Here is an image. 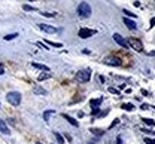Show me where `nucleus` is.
Masks as SVG:
<instances>
[{"label": "nucleus", "instance_id": "f257e3e1", "mask_svg": "<svg viewBox=\"0 0 155 144\" xmlns=\"http://www.w3.org/2000/svg\"><path fill=\"white\" fill-rule=\"evenodd\" d=\"M76 12H78V16H79V18H88V16H91L92 9L87 2H81L76 7Z\"/></svg>", "mask_w": 155, "mask_h": 144}, {"label": "nucleus", "instance_id": "f03ea898", "mask_svg": "<svg viewBox=\"0 0 155 144\" xmlns=\"http://www.w3.org/2000/svg\"><path fill=\"white\" fill-rule=\"evenodd\" d=\"M21 94L18 91H11V92H7L6 94V101L9 104H12V106H20L21 104Z\"/></svg>", "mask_w": 155, "mask_h": 144}, {"label": "nucleus", "instance_id": "7ed1b4c3", "mask_svg": "<svg viewBox=\"0 0 155 144\" xmlns=\"http://www.w3.org/2000/svg\"><path fill=\"white\" fill-rule=\"evenodd\" d=\"M90 79H91V70L90 69H84V70H79L76 73V80L78 82L85 83V82H88Z\"/></svg>", "mask_w": 155, "mask_h": 144}, {"label": "nucleus", "instance_id": "20e7f679", "mask_svg": "<svg viewBox=\"0 0 155 144\" xmlns=\"http://www.w3.org/2000/svg\"><path fill=\"white\" fill-rule=\"evenodd\" d=\"M112 37H114V40H115V42H116V43H118L119 46H121V48H124V49H130V45H128L127 39H124L121 34H119V33H115V34L112 36Z\"/></svg>", "mask_w": 155, "mask_h": 144}, {"label": "nucleus", "instance_id": "39448f33", "mask_svg": "<svg viewBox=\"0 0 155 144\" xmlns=\"http://www.w3.org/2000/svg\"><path fill=\"white\" fill-rule=\"evenodd\" d=\"M127 42H128V45H130V48L134 49V50H137V52H142V50H143V45H142L140 40L131 37V39H128Z\"/></svg>", "mask_w": 155, "mask_h": 144}, {"label": "nucleus", "instance_id": "423d86ee", "mask_svg": "<svg viewBox=\"0 0 155 144\" xmlns=\"http://www.w3.org/2000/svg\"><path fill=\"white\" fill-rule=\"evenodd\" d=\"M94 34H96V30H91V28H81L79 33H78V36L81 39H90Z\"/></svg>", "mask_w": 155, "mask_h": 144}, {"label": "nucleus", "instance_id": "0eeeda50", "mask_svg": "<svg viewBox=\"0 0 155 144\" xmlns=\"http://www.w3.org/2000/svg\"><path fill=\"white\" fill-rule=\"evenodd\" d=\"M39 25V28L44 31V33H48V34H52V33H57L58 28L52 27V25H49V24H37Z\"/></svg>", "mask_w": 155, "mask_h": 144}, {"label": "nucleus", "instance_id": "6e6552de", "mask_svg": "<svg viewBox=\"0 0 155 144\" xmlns=\"http://www.w3.org/2000/svg\"><path fill=\"white\" fill-rule=\"evenodd\" d=\"M0 132L5 134V135H9V134H11V131H9V128H7L6 122L2 120V119H0Z\"/></svg>", "mask_w": 155, "mask_h": 144}, {"label": "nucleus", "instance_id": "1a4fd4ad", "mask_svg": "<svg viewBox=\"0 0 155 144\" xmlns=\"http://www.w3.org/2000/svg\"><path fill=\"white\" fill-rule=\"evenodd\" d=\"M63 117H64V119L69 122V123H70L72 126H75V128H78V126H79V122H78L76 119H73V117L72 116H67V114H63Z\"/></svg>", "mask_w": 155, "mask_h": 144}, {"label": "nucleus", "instance_id": "9d476101", "mask_svg": "<svg viewBox=\"0 0 155 144\" xmlns=\"http://www.w3.org/2000/svg\"><path fill=\"white\" fill-rule=\"evenodd\" d=\"M124 24H125V25H127V27L130 28V30H136V28H137V25L134 24V21H131L130 18H127V16L124 18Z\"/></svg>", "mask_w": 155, "mask_h": 144}, {"label": "nucleus", "instance_id": "9b49d317", "mask_svg": "<svg viewBox=\"0 0 155 144\" xmlns=\"http://www.w3.org/2000/svg\"><path fill=\"white\" fill-rule=\"evenodd\" d=\"M31 67H34V69H39L42 71H49V67L45 65V64H39V63H31Z\"/></svg>", "mask_w": 155, "mask_h": 144}, {"label": "nucleus", "instance_id": "f8f14e48", "mask_svg": "<svg viewBox=\"0 0 155 144\" xmlns=\"http://www.w3.org/2000/svg\"><path fill=\"white\" fill-rule=\"evenodd\" d=\"M101 101H103V97H101V98H99V100H91V101H90V106H91V108H100Z\"/></svg>", "mask_w": 155, "mask_h": 144}, {"label": "nucleus", "instance_id": "ddd939ff", "mask_svg": "<svg viewBox=\"0 0 155 144\" xmlns=\"http://www.w3.org/2000/svg\"><path fill=\"white\" fill-rule=\"evenodd\" d=\"M52 114H55V110H45V112H44V120L48 123L49 122V117L52 116Z\"/></svg>", "mask_w": 155, "mask_h": 144}, {"label": "nucleus", "instance_id": "4468645a", "mask_svg": "<svg viewBox=\"0 0 155 144\" xmlns=\"http://www.w3.org/2000/svg\"><path fill=\"white\" fill-rule=\"evenodd\" d=\"M33 92H34L36 95H46V94H48V91L44 89V88H40V86H34Z\"/></svg>", "mask_w": 155, "mask_h": 144}, {"label": "nucleus", "instance_id": "2eb2a0df", "mask_svg": "<svg viewBox=\"0 0 155 144\" xmlns=\"http://www.w3.org/2000/svg\"><path fill=\"white\" fill-rule=\"evenodd\" d=\"M106 64H109V65H121V61H119L118 58H109V60L106 61Z\"/></svg>", "mask_w": 155, "mask_h": 144}, {"label": "nucleus", "instance_id": "dca6fc26", "mask_svg": "<svg viewBox=\"0 0 155 144\" xmlns=\"http://www.w3.org/2000/svg\"><path fill=\"white\" fill-rule=\"evenodd\" d=\"M22 9H24L25 12H36V11H37L34 6H30V5H24V6H22Z\"/></svg>", "mask_w": 155, "mask_h": 144}, {"label": "nucleus", "instance_id": "f3484780", "mask_svg": "<svg viewBox=\"0 0 155 144\" xmlns=\"http://www.w3.org/2000/svg\"><path fill=\"white\" fill-rule=\"evenodd\" d=\"M54 135H55V138H57V143H58V144H64V138L61 137V134H60V132H54Z\"/></svg>", "mask_w": 155, "mask_h": 144}, {"label": "nucleus", "instance_id": "a211bd4d", "mask_svg": "<svg viewBox=\"0 0 155 144\" xmlns=\"http://www.w3.org/2000/svg\"><path fill=\"white\" fill-rule=\"evenodd\" d=\"M122 108L124 110H127V112H133V110H134V106L133 104H130V103H125V104H122Z\"/></svg>", "mask_w": 155, "mask_h": 144}, {"label": "nucleus", "instance_id": "6ab92c4d", "mask_svg": "<svg viewBox=\"0 0 155 144\" xmlns=\"http://www.w3.org/2000/svg\"><path fill=\"white\" fill-rule=\"evenodd\" d=\"M15 37H18V33H12V34H6L5 36V40L7 42V40H14Z\"/></svg>", "mask_w": 155, "mask_h": 144}, {"label": "nucleus", "instance_id": "aec40b11", "mask_svg": "<svg viewBox=\"0 0 155 144\" xmlns=\"http://www.w3.org/2000/svg\"><path fill=\"white\" fill-rule=\"evenodd\" d=\"M46 43H48L49 46H52V48H61V46H63V43H57V42H49V40L46 42Z\"/></svg>", "mask_w": 155, "mask_h": 144}, {"label": "nucleus", "instance_id": "412c9836", "mask_svg": "<svg viewBox=\"0 0 155 144\" xmlns=\"http://www.w3.org/2000/svg\"><path fill=\"white\" fill-rule=\"evenodd\" d=\"M146 125H149V126H155V120H152V119H146V117H145V119H142Z\"/></svg>", "mask_w": 155, "mask_h": 144}, {"label": "nucleus", "instance_id": "4be33fe9", "mask_svg": "<svg viewBox=\"0 0 155 144\" xmlns=\"http://www.w3.org/2000/svg\"><path fill=\"white\" fill-rule=\"evenodd\" d=\"M124 13H125V16H128V18H136V13L127 11V9H124Z\"/></svg>", "mask_w": 155, "mask_h": 144}, {"label": "nucleus", "instance_id": "5701e85b", "mask_svg": "<svg viewBox=\"0 0 155 144\" xmlns=\"http://www.w3.org/2000/svg\"><path fill=\"white\" fill-rule=\"evenodd\" d=\"M49 77H51L49 73H46V74H40V76H39V80L42 82V80H46V79H49Z\"/></svg>", "mask_w": 155, "mask_h": 144}, {"label": "nucleus", "instance_id": "b1692460", "mask_svg": "<svg viewBox=\"0 0 155 144\" xmlns=\"http://www.w3.org/2000/svg\"><path fill=\"white\" fill-rule=\"evenodd\" d=\"M109 92L110 94H115V95H121V92H119L116 88H109Z\"/></svg>", "mask_w": 155, "mask_h": 144}, {"label": "nucleus", "instance_id": "393cba45", "mask_svg": "<svg viewBox=\"0 0 155 144\" xmlns=\"http://www.w3.org/2000/svg\"><path fill=\"white\" fill-rule=\"evenodd\" d=\"M91 132H94L96 135H103L105 134V131H101V129H91Z\"/></svg>", "mask_w": 155, "mask_h": 144}, {"label": "nucleus", "instance_id": "a878e982", "mask_svg": "<svg viewBox=\"0 0 155 144\" xmlns=\"http://www.w3.org/2000/svg\"><path fill=\"white\" fill-rule=\"evenodd\" d=\"M146 144H155V138H145Z\"/></svg>", "mask_w": 155, "mask_h": 144}, {"label": "nucleus", "instance_id": "bb28decb", "mask_svg": "<svg viewBox=\"0 0 155 144\" xmlns=\"http://www.w3.org/2000/svg\"><path fill=\"white\" fill-rule=\"evenodd\" d=\"M118 123H119V119H115L114 122H112V125L109 126V129H112V128H114V126H115V125H118Z\"/></svg>", "mask_w": 155, "mask_h": 144}, {"label": "nucleus", "instance_id": "cd10ccee", "mask_svg": "<svg viewBox=\"0 0 155 144\" xmlns=\"http://www.w3.org/2000/svg\"><path fill=\"white\" fill-rule=\"evenodd\" d=\"M42 15L48 16V18H52V16H54V13H49V12H42Z\"/></svg>", "mask_w": 155, "mask_h": 144}, {"label": "nucleus", "instance_id": "c85d7f7f", "mask_svg": "<svg viewBox=\"0 0 155 144\" xmlns=\"http://www.w3.org/2000/svg\"><path fill=\"white\" fill-rule=\"evenodd\" d=\"M37 46H39V48H44V49H49L46 45H44V43H42V42H37Z\"/></svg>", "mask_w": 155, "mask_h": 144}, {"label": "nucleus", "instance_id": "c756f323", "mask_svg": "<svg viewBox=\"0 0 155 144\" xmlns=\"http://www.w3.org/2000/svg\"><path fill=\"white\" fill-rule=\"evenodd\" d=\"M5 73V67H3V64H0V76H2Z\"/></svg>", "mask_w": 155, "mask_h": 144}, {"label": "nucleus", "instance_id": "7c9ffc66", "mask_svg": "<svg viewBox=\"0 0 155 144\" xmlns=\"http://www.w3.org/2000/svg\"><path fill=\"white\" fill-rule=\"evenodd\" d=\"M142 110H149V104H142Z\"/></svg>", "mask_w": 155, "mask_h": 144}, {"label": "nucleus", "instance_id": "2f4dec72", "mask_svg": "<svg viewBox=\"0 0 155 144\" xmlns=\"http://www.w3.org/2000/svg\"><path fill=\"white\" fill-rule=\"evenodd\" d=\"M116 144H122V138L121 137H116Z\"/></svg>", "mask_w": 155, "mask_h": 144}, {"label": "nucleus", "instance_id": "473e14b6", "mask_svg": "<svg viewBox=\"0 0 155 144\" xmlns=\"http://www.w3.org/2000/svg\"><path fill=\"white\" fill-rule=\"evenodd\" d=\"M154 25H155V18L151 20V27H154Z\"/></svg>", "mask_w": 155, "mask_h": 144}, {"label": "nucleus", "instance_id": "72a5a7b5", "mask_svg": "<svg viewBox=\"0 0 155 144\" xmlns=\"http://www.w3.org/2000/svg\"><path fill=\"white\" fill-rule=\"evenodd\" d=\"M36 144H42V143H39V141H37V143H36Z\"/></svg>", "mask_w": 155, "mask_h": 144}, {"label": "nucleus", "instance_id": "f704fd0d", "mask_svg": "<svg viewBox=\"0 0 155 144\" xmlns=\"http://www.w3.org/2000/svg\"><path fill=\"white\" fill-rule=\"evenodd\" d=\"M0 107H2V104H0Z\"/></svg>", "mask_w": 155, "mask_h": 144}]
</instances>
